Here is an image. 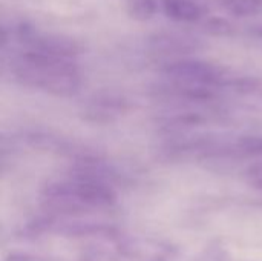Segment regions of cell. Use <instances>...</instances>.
I'll return each mask as SVG.
<instances>
[{"label":"cell","instance_id":"cell-4","mask_svg":"<svg viewBox=\"0 0 262 261\" xmlns=\"http://www.w3.org/2000/svg\"><path fill=\"white\" fill-rule=\"evenodd\" d=\"M20 35L21 40L29 45V51L48 54V55L74 58L84 51L83 45L72 37L57 32L40 31L32 26H23Z\"/></svg>","mask_w":262,"mask_h":261},{"label":"cell","instance_id":"cell-2","mask_svg":"<svg viewBox=\"0 0 262 261\" xmlns=\"http://www.w3.org/2000/svg\"><path fill=\"white\" fill-rule=\"evenodd\" d=\"M97 171L83 168L72 178L51 185L46 189V198L55 208L63 211H86L94 208H106L115 202L112 186Z\"/></svg>","mask_w":262,"mask_h":261},{"label":"cell","instance_id":"cell-12","mask_svg":"<svg viewBox=\"0 0 262 261\" xmlns=\"http://www.w3.org/2000/svg\"><path fill=\"white\" fill-rule=\"evenodd\" d=\"M244 180L252 189L262 191V160L249 165L244 171Z\"/></svg>","mask_w":262,"mask_h":261},{"label":"cell","instance_id":"cell-7","mask_svg":"<svg viewBox=\"0 0 262 261\" xmlns=\"http://www.w3.org/2000/svg\"><path fill=\"white\" fill-rule=\"evenodd\" d=\"M221 9L233 17H256L262 14V0H216Z\"/></svg>","mask_w":262,"mask_h":261},{"label":"cell","instance_id":"cell-3","mask_svg":"<svg viewBox=\"0 0 262 261\" xmlns=\"http://www.w3.org/2000/svg\"><path fill=\"white\" fill-rule=\"evenodd\" d=\"M166 77L187 97L209 98L213 88L224 85L226 71L212 62L200 58H178L164 66Z\"/></svg>","mask_w":262,"mask_h":261},{"label":"cell","instance_id":"cell-8","mask_svg":"<svg viewBox=\"0 0 262 261\" xmlns=\"http://www.w3.org/2000/svg\"><path fill=\"white\" fill-rule=\"evenodd\" d=\"M126 12L137 22L150 20L158 11V0H124Z\"/></svg>","mask_w":262,"mask_h":261},{"label":"cell","instance_id":"cell-9","mask_svg":"<svg viewBox=\"0 0 262 261\" xmlns=\"http://www.w3.org/2000/svg\"><path fill=\"white\" fill-rule=\"evenodd\" d=\"M192 261H232V255L224 245L212 242L206 245Z\"/></svg>","mask_w":262,"mask_h":261},{"label":"cell","instance_id":"cell-1","mask_svg":"<svg viewBox=\"0 0 262 261\" xmlns=\"http://www.w3.org/2000/svg\"><path fill=\"white\" fill-rule=\"evenodd\" d=\"M15 77L26 86L58 97H71L81 86V71L72 58L26 51L14 63Z\"/></svg>","mask_w":262,"mask_h":261},{"label":"cell","instance_id":"cell-14","mask_svg":"<svg viewBox=\"0 0 262 261\" xmlns=\"http://www.w3.org/2000/svg\"><path fill=\"white\" fill-rule=\"evenodd\" d=\"M158 261H164V258H160V260H158Z\"/></svg>","mask_w":262,"mask_h":261},{"label":"cell","instance_id":"cell-5","mask_svg":"<svg viewBox=\"0 0 262 261\" xmlns=\"http://www.w3.org/2000/svg\"><path fill=\"white\" fill-rule=\"evenodd\" d=\"M160 5L164 15L173 22L195 23L206 15L204 6L196 0H160Z\"/></svg>","mask_w":262,"mask_h":261},{"label":"cell","instance_id":"cell-11","mask_svg":"<svg viewBox=\"0 0 262 261\" xmlns=\"http://www.w3.org/2000/svg\"><path fill=\"white\" fill-rule=\"evenodd\" d=\"M236 148L244 155L259 157L262 155V135H244L238 140Z\"/></svg>","mask_w":262,"mask_h":261},{"label":"cell","instance_id":"cell-10","mask_svg":"<svg viewBox=\"0 0 262 261\" xmlns=\"http://www.w3.org/2000/svg\"><path fill=\"white\" fill-rule=\"evenodd\" d=\"M203 28L209 34H212V35H221V37H230V35H235V32H236V26L230 20H227L224 17H210V18H206L204 23H203Z\"/></svg>","mask_w":262,"mask_h":261},{"label":"cell","instance_id":"cell-6","mask_svg":"<svg viewBox=\"0 0 262 261\" xmlns=\"http://www.w3.org/2000/svg\"><path fill=\"white\" fill-rule=\"evenodd\" d=\"M121 112V105L114 97H98L88 108V118L94 122H109Z\"/></svg>","mask_w":262,"mask_h":261},{"label":"cell","instance_id":"cell-13","mask_svg":"<svg viewBox=\"0 0 262 261\" xmlns=\"http://www.w3.org/2000/svg\"><path fill=\"white\" fill-rule=\"evenodd\" d=\"M6 43H8V34H6V31L0 29V48H3Z\"/></svg>","mask_w":262,"mask_h":261}]
</instances>
